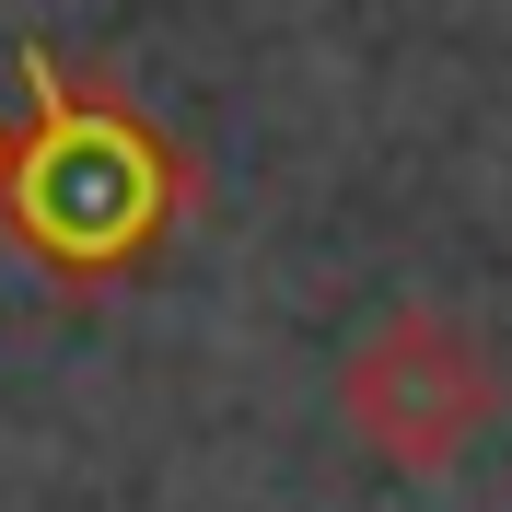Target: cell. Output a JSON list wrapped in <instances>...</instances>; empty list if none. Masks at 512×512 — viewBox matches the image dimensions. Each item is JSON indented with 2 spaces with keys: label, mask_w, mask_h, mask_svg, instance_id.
I'll use <instances>...</instances> for the list:
<instances>
[{
  "label": "cell",
  "mask_w": 512,
  "mask_h": 512,
  "mask_svg": "<svg viewBox=\"0 0 512 512\" xmlns=\"http://www.w3.org/2000/svg\"><path fill=\"white\" fill-rule=\"evenodd\" d=\"M24 94L35 117L12 128V163H0V210L59 280H117L140 268L175 210V152L128 117L117 94H82L59 70V47H24Z\"/></svg>",
  "instance_id": "cell-1"
},
{
  "label": "cell",
  "mask_w": 512,
  "mask_h": 512,
  "mask_svg": "<svg viewBox=\"0 0 512 512\" xmlns=\"http://www.w3.org/2000/svg\"><path fill=\"white\" fill-rule=\"evenodd\" d=\"M489 419H501V350L443 303H396L338 361V431L396 478H443Z\"/></svg>",
  "instance_id": "cell-2"
},
{
  "label": "cell",
  "mask_w": 512,
  "mask_h": 512,
  "mask_svg": "<svg viewBox=\"0 0 512 512\" xmlns=\"http://www.w3.org/2000/svg\"><path fill=\"white\" fill-rule=\"evenodd\" d=\"M0 163H12V128H0Z\"/></svg>",
  "instance_id": "cell-3"
}]
</instances>
